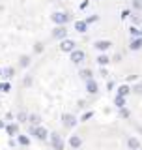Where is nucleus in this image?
<instances>
[{
  "mask_svg": "<svg viewBox=\"0 0 142 150\" xmlns=\"http://www.w3.org/2000/svg\"><path fill=\"white\" fill-rule=\"evenodd\" d=\"M71 60H73L75 64L82 62V60H84V53H82V51H73V53H71Z\"/></svg>",
  "mask_w": 142,
  "mask_h": 150,
  "instance_id": "nucleus-7",
  "label": "nucleus"
},
{
  "mask_svg": "<svg viewBox=\"0 0 142 150\" xmlns=\"http://www.w3.org/2000/svg\"><path fill=\"white\" fill-rule=\"evenodd\" d=\"M17 143L21 144V146H28V144H30V139H28L26 135H19V137H17Z\"/></svg>",
  "mask_w": 142,
  "mask_h": 150,
  "instance_id": "nucleus-14",
  "label": "nucleus"
},
{
  "mask_svg": "<svg viewBox=\"0 0 142 150\" xmlns=\"http://www.w3.org/2000/svg\"><path fill=\"white\" fill-rule=\"evenodd\" d=\"M25 84H26V86H30V84H32V77H26L25 79Z\"/></svg>",
  "mask_w": 142,
  "mask_h": 150,
  "instance_id": "nucleus-30",
  "label": "nucleus"
},
{
  "mask_svg": "<svg viewBox=\"0 0 142 150\" xmlns=\"http://www.w3.org/2000/svg\"><path fill=\"white\" fill-rule=\"evenodd\" d=\"M62 124L65 126V128H73V126H77V118H75L73 115H69V112H67V115L62 116Z\"/></svg>",
  "mask_w": 142,
  "mask_h": 150,
  "instance_id": "nucleus-3",
  "label": "nucleus"
},
{
  "mask_svg": "<svg viewBox=\"0 0 142 150\" xmlns=\"http://www.w3.org/2000/svg\"><path fill=\"white\" fill-rule=\"evenodd\" d=\"M107 88H108V90H112V88H114V83L108 81V83H107Z\"/></svg>",
  "mask_w": 142,
  "mask_h": 150,
  "instance_id": "nucleus-32",
  "label": "nucleus"
},
{
  "mask_svg": "<svg viewBox=\"0 0 142 150\" xmlns=\"http://www.w3.org/2000/svg\"><path fill=\"white\" fill-rule=\"evenodd\" d=\"M140 88H142V84H140Z\"/></svg>",
  "mask_w": 142,
  "mask_h": 150,
  "instance_id": "nucleus-36",
  "label": "nucleus"
},
{
  "mask_svg": "<svg viewBox=\"0 0 142 150\" xmlns=\"http://www.w3.org/2000/svg\"><path fill=\"white\" fill-rule=\"evenodd\" d=\"M51 143H53L54 150H64V141L60 139L58 133H51Z\"/></svg>",
  "mask_w": 142,
  "mask_h": 150,
  "instance_id": "nucleus-2",
  "label": "nucleus"
},
{
  "mask_svg": "<svg viewBox=\"0 0 142 150\" xmlns=\"http://www.w3.org/2000/svg\"><path fill=\"white\" fill-rule=\"evenodd\" d=\"M28 64H30V58H28V56H22V58H21V66H22V68H26Z\"/></svg>",
  "mask_w": 142,
  "mask_h": 150,
  "instance_id": "nucleus-24",
  "label": "nucleus"
},
{
  "mask_svg": "<svg viewBox=\"0 0 142 150\" xmlns=\"http://www.w3.org/2000/svg\"><path fill=\"white\" fill-rule=\"evenodd\" d=\"M97 62L101 64V66H105V64H108V62H110V58H108L107 54H99V56H97Z\"/></svg>",
  "mask_w": 142,
  "mask_h": 150,
  "instance_id": "nucleus-19",
  "label": "nucleus"
},
{
  "mask_svg": "<svg viewBox=\"0 0 142 150\" xmlns=\"http://www.w3.org/2000/svg\"><path fill=\"white\" fill-rule=\"evenodd\" d=\"M129 92H131V88L127 86V84H122V86L118 88V96H122V98H125V96H127Z\"/></svg>",
  "mask_w": 142,
  "mask_h": 150,
  "instance_id": "nucleus-11",
  "label": "nucleus"
},
{
  "mask_svg": "<svg viewBox=\"0 0 142 150\" xmlns=\"http://www.w3.org/2000/svg\"><path fill=\"white\" fill-rule=\"evenodd\" d=\"M120 115H122V118H127V116H129V111H127V109H120Z\"/></svg>",
  "mask_w": 142,
  "mask_h": 150,
  "instance_id": "nucleus-27",
  "label": "nucleus"
},
{
  "mask_svg": "<svg viewBox=\"0 0 142 150\" xmlns=\"http://www.w3.org/2000/svg\"><path fill=\"white\" fill-rule=\"evenodd\" d=\"M133 4H135V8H142V0H135Z\"/></svg>",
  "mask_w": 142,
  "mask_h": 150,
  "instance_id": "nucleus-29",
  "label": "nucleus"
},
{
  "mask_svg": "<svg viewBox=\"0 0 142 150\" xmlns=\"http://www.w3.org/2000/svg\"><path fill=\"white\" fill-rule=\"evenodd\" d=\"M17 120L19 122H25V120H28V115H26V112H19V115H17Z\"/></svg>",
  "mask_w": 142,
  "mask_h": 150,
  "instance_id": "nucleus-23",
  "label": "nucleus"
},
{
  "mask_svg": "<svg viewBox=\"0 0 142 150\" xmlns=\"http://www.w3.org/2000/svg\"><path fill=\"white\" fill-rule=\"evenodd\" d=\"M80 77L90 81V79H92V71H90V69H82V71H80Z\"/></svg>",
  "mask_w": 142,
  "mask_h": 150,
  "instance_id": "nucleus-20",
  "label": "nucleus"
},
{
  "mask_svg": "<svg viewBox=\"0 0 142 150\" xmlns=\"http://www.w3.org/2000/svg\"><path fill=\"white\" fill-rule=\"evenodd\" d=\"M51 19H53V21H54L58 26H62V25H65V23H67L69 15H67V13H64V11H58V13H54V15L51 17Z\"/></svg>",
  "mask_w": 142,
  "mask_h": 150,
  "instance_id": "nucleus-1",
  "label": "nucleus"
},
{
  "mask_svg": "<svg viewBox=\"0 0 142 150\" xmlns=\"http://www.w3.org/2000/svg\"><path fill=\"white\" fill-rule=\"evenodd\" d=\"M92 116H93V112H84V115H82V118H80V120H82V122H86V120H90V118H92Z\"/></svg>",
  "mask_w": 142,
  "mask_h": 150,
  "instance_id": "nucleus-25",
  "label": "nucleus"
},
{
  "mask_svg": "<svg viewBox=\"0 0 142 150\" xmlns=\"http://www.w3.org/2000/svg\"><path fill=\"white\" fill-rule=\"evenodd\" d=\"M2 77H6V79H9V77H13V68H6L2 71Z\"/></svg>",
  "mask_w": 142,
  "mask_h": 150,
  "instance_id": "nucleus-21",
  "label": "nucleus"
},
{
  "mask_svg": "<svg viewBox=\"0 0 142 150\" xmlns=\"http://www.w3.org/2000/svg\"><path fill=\"white\" fill-rule=\"evenodd\" d=\"M17 129H19L17 124H8L6 126V133L8 135H17Z\"/></svg>",
  "mask_w": 142,
  "mask_h": 150,
  "instance_id": "nucleus-13",
  "label": "nucleus"
},
{
  "mask_svg": "<svg viewBox=\"0 0 142 150\" xmlns=\"http://www.w3.org/2000/svg\"><path fill=\"white\" fill-rule=\"evenodd\" d=\"M108 47H110V41H107V40L96 41V49H97V51H107Z\"/></svg>",
  "mask_w": 142,
  "mask_h": 150,
  "instance_id": "nucleus-8",
  "label": "nucleus"
},
{
  "mask_svg": "<svg viewBox=\"0 0 142 150\" xmlns=\"http://www.w3.org/2000/svg\"><path fill=\"white\" fill-rule=\"evenodd\" d=\"M60 49H62L64 53H73V51H75V41H71V40H64L62 43H60Z\"/></svg>",
  "mask_w": 142,
  "mask_h": 150,
  "instance_id": "nucleus-4",
  "label": "nucleus"
},
{
  "mask_svg": "<svg viewBox=\"0 0 142 150\" xmlns=\"http://www.w3.org/2000/svg\"><path fill=\"white\" fill-rule=\"evenodd\" d=\"M114 103H116V107H120V109H124V107H125V98H122V96H116Z\"/></svg>",
  "mask_w": 142,
  "mask_h": 150,
  "instance_id": "nucleus-17",
  "label": "nucleus"
},
{
  "mask_svg": "<svg viewBox=\"0 0 142 150\" xmlns=\"http://www.w3.org/2000/svg\"><path fill=\"white\" fill-rule=\"evenodd\" d=\"M127 144H129V148H133V150H140V143L135 137H131L129 141H127Z\"/></svg>",
  "mask_w": 142,
  "mask_h": 150,
  "instance_id": "nucleus-12",
  "label": "nucleus"
},
{
  "mask_svg": "<svg viewBox=\"0 0 142 150\" xmlns=\"http://www.w3.org/2000/svg\"><path fill=\"white\" fill-rule=\"evenodd\" d=\"M131 34H133L135 38H138V36H140V30H138V28H135V26H133V28H131Z\"/></svg>",
  "mask_w": 142,
  "mask_h": 150,
  "instance_id": "nucleus-26",
  "label": "nucleus"
},
{
  "mask_svg": "<svg viewBox=\"0 0 142 150\" xmlns=\"http://www.w3.org/2000/svg\"><path fill=\"white\" fill-rule=\"evenodd\" d=\"M65 32H67V30H65L64 26H56L54 30H53V36H54V38H58V40H60V38H65Z\"/></svg>",
  "mask_w": 142,
  "mask_h": 150,
  "instance_id": "nucleus-9",
  "label": "nucleus"
},
{
  "mask_svg": "<svg viewBox=\"0 0 142 150\" xmlns=\"http://www.w3.org/2000/svg\"><path fill=\"white\" fill-rule=\"evenodd\" d=\"M86 21H77L75 23V30H79V32H86Z\"/></svg>",
  "mask_w": 142,
  "mask_h": 150,
  "instance_id": "nucleus-15",
  "label": "nucleus"
},
{
  "mask_svg": "<svg viewBox=\"0 0 142 150\" xmlns=\"http://www.w3.org/2000/svg\"><path fill=\"white\" fill-rule=\"evenodd\" d=\"M4 128H6V122H4V120H0V129H4Z\"/></svg>",
  "mask_w": 142,
  "mask_h": 150,
  "instance_id": "nucleus-33",
  "label": "nucleus"
},
{
  "mask_svg": "<svg viewBox=\"0 0 142 150\" xmlns=\"http://www.w3.org/2000/svg\"><path fill=\"white\" fill-rule=\"evenodd\" d=\"M140 34H142V30H140Z\"/></svg>",
  "mask_w": 142,
  "mask_h": 150,
  "instance_id": "nucleus-35",
  "label": "nucleus"
},
{
  "mask_svg": "<svg viewBox=\"0 0 142 150\" xmlns=\"http://www.w3.org/2000/svg\"><path fill=\"white\" fill-rule=\"evenodd\" d=\"M9 83H0V92H9Z\"/></svg>",
  "mask_w": 142,
  "mask_h": 150,
  "instance_id": "nucleus-22",
  "label": "nucleus"
},
{
  "mask_svg": "<svg viewBox=\"0 0 142 150\" xmlns=\"http://www.w3.org/2000/svg\"><path fill=\"white\" fill-rule=\"evenodd\" d=\"M96 21H97V15H92V17L86 21V25H90V23H96Z\"/></svg>",
  "mask_w": 142,
  "mask_h": 150,
  "instance_id": "nucleus-28",
  "label": "nucleus"
},
{
  "mask_svg": "<svg viewBox=\"0 0 142 150\" xmlns=\"http://www.w3.org/2000/svg\"><path fill=\"white\" fill-rule=\"evenodd\" d=\"M0 77H2V69H0Z\"/></svg>",
  "mask_w": 142,
  "mask_h": 150,
  "instance_id": "nucleus-34",
  "label": "nucleus"
},
{
  "mask_svg": "<svg viewBox=\"0 0 142 150\" xmlns=\"http://www.w3.org/2000/svg\"><path fill=\"white\" fill-rule=\"evenodd\" d=\"M127 15H129V9H124V11H122V19H125Z\"/></svg>",
  "mask_w": 142,
  "mask_h": 150,
  "instance_id": "nucleus-31",
  "label": "nucleus"
},
{
  "mask_svg": "<svg viewBox=\"0 0 142 150\" xmlns=\"http://www.w3.org/2000/svg\"><path fill=\"white\" fill-rule=\"evenodd\" d=\"M140 47H142V38H135V40L131 41V49L136 51V49H140Z\"/></svg>",
  "mask_w": 142,
  "mask_h": 150,
  "instance_id": "nucleus-16",
  "label": "nucleus"
},
{
  "mask_svg": "<svg viewBox=\"0 0 142 150\" xmlns=\"http://www.w3.org/2000/svg\"><path fill=\"white\" fill-rule=\"evenodd\" d=\"M28 120H30L34 126H37V124L41 122V116H39V115H28Z\"/></svg>",
  "mask_w": 142,
  "mask_h": 150,
  "instance_id": "nucleus-18",
  "label": "nucleus"
},
{
  "mask_svg": "<svg viewBox=\"0 0 142 150\" xmlns=\"http://www.w3.org/2000/svg\"><path fill=\"white\" fill-rule=\"evenodd\" d=\"M86 90H88L90 94H96V92H97V83L92 81V79H90V81H86Z\"/></svg>",
  "mask_w": 142,
  "mask_h": 150,
  "instance_id": "nucleus-10",
  "label": "nucleus"
},
{
  "mask_svg": "<svg viewBox=\"0 0 142 150\" xmlns=\"http://www.w3.org/2000/svg\"><path fill=\"white\" fill-rule=\"evenodd\" d=\"M47 135H49V131H47L45 128H41V126H36V137L39 141H45Z\"/></svg>",
  "mask_w": 142,
  "mask_h": 150,
  "instance_id": "nucleus-6",
  "label": "nucleus"
},
{
  "mask_svg": "<svg viewBox=\"0 0 142 150\" xmlns=\"http://www.w3.org/2000/svg\"><path fill=\"white\" fill-rule=\"evenodd\" d=\"M80 144H82V139H80L79 135H71L69 137V146L71 148H80Z\"/></svg>",
  "mask_w": 142,
  "mask_h": 150,
  "instance_id": "nucleus-5",
  "label": "nucleus"
}]
</instances>
